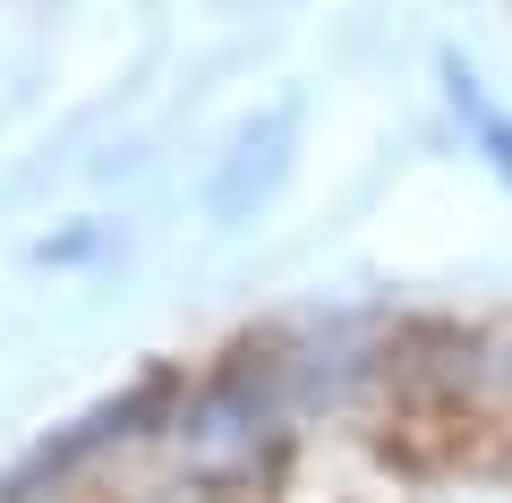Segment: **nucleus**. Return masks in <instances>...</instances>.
<instances>
[{
    "label": "nucleus",
    "instance_id": "f257e3e1",
    "mask_svg": "<svg viewBox=\"0 0 512 503\" xmlns=\"http://www.w3.org/2000/svg\"><path fill=\"white\" fill-rule=\"evenodd\" d=\"M291 145H299V103H274V111H256V120L231 137V154H222L214 188H205L214 222H248L256 205L274 197V188L291 180Z\"/></svg>",
    "mask_w": 512,
    "mask_h": 503
},
{
    "label": "nucleus",
    "instance_id": "f03ea898",
    "mask_svg": "<svg viewBox=\"0 0 512 503\" xmlns=\"http://www.w3.org/2000/svg\"><path fill=\"white\" fill-rule=\"evenodd\" d=\"M180 452L188 469H205V478H222V469H248L256 452H265V401H256L248 376H222L214 393H197L180 410Z\"/></svg>",
    "mask_w": 512,
    "mask_h": 503
},
{
    "label": "nucleus",
    "instance_id": "7ed1b4c3",
    "mask_svg": "<svg viewBox=\"0 0 512 503\" xmlns=\"http://www.w3.org/2000/svg\"><path fill=\"white\" fill-rule=\"evenodd\" d=\"M453 111H461V120L478 128V145H487V162H495V171L512 180V120H504V111L487 103V94H478V77H470V69H453Z\"/></svg>",
    "mask_w": 512,
    "mask_h": 503
}]
</instances>
